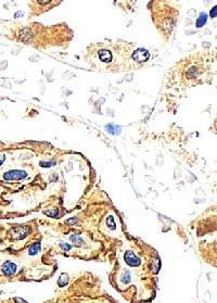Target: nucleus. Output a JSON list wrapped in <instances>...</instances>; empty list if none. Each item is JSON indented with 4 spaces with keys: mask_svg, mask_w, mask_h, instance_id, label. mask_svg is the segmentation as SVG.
<instances>
[{
    "mask_svg": "<svg viewBox=\"0 0 217 303\" xmlns=\"http://www.w3.org/2000/svg\"><path fill=\"white\" fill-rule=\"evenodd\" d=\"M125 261L128 265L130 266H139L140 263H141L140 259L132 251H127L125 253Z\"/></svg>",
    "mask_w": 217,
    "mask_h": 303,
    "instance_id": "20e7f679",
    "label": "nucleus"
},
{
    "mask_svg": "<svg viewBox=\"0 0 217 303\" xmlns=\"http://www.w3.org/2000/svg\"><path fill=\"white\" fill-rule=\"evenodd\" d=\"M107 130L109 134H112V135H119L121 133V127L119 126H116V125L110 124L107 126Z\"/></svg>",
    "mask_w": 217,
    "mask_h": 303,
    "instance_id": "0eeeda50",
    "label": "nucleus"
},
{
    "mask_svg": "<svg viewBox=\"0 0 217 303\" xmlns=\"http://www.w3.org/2000/svg\"><path fill=\"white\" fill-rule=\"evenodd\" d=\"M107 222H110V228L112 229V230H114V229L116 228V226H115L113 217H112V216H109V217H107Z\"/></svg>",
    "mask_w": 217,
    "mask_h": 303,
    "instance_id": "ddd939ff",
    "label": "nucleus"
},
{
    "mask_svg": "<svg viewBox=\"0 0 217 303\" xmlns=\"http://www.w3.org/2000/svg\"><path fill=\"white\" fill-rule=\"evenodd\" d=\"M3 161H4V155L3 154H0V166L3 163Z\"/></svg>",
    "mask_w": 217,
    "mask_h": 303,
    "instance_id": "f3484780",
    "label": "nucleus"
},
{
    "mask_svg": "<svg viewBox=\"0 0 217 303\" xmlns=\"http://www.w3.org/2000/svg\"><path fill=\"white\" fill-rule=\"evenodd\" d=\"M29 232V228L28 227H17V228L14 229V235H17V234H20L19 236H17V239H21V238H23L27 235V233Z\"/></svg>",
    "mask_w": 217,
    "mask_h": 303,
    "instance_id": "423d86ee",
    "label": "nucleus"
},
{
    "mask_svg": "<svg viewBox=\"0 0 217 303\" xmlns=\"http://www.w3.org/2000/svg\"><path fill=\"white\" fill-rule=\"evenodd\" d=\"M71 240L74 241V242H75V245H82V242H83V240L78 236H71Z\"/></svg>",
    "mask_w": 217,
    "mask_h": 303,
    "instance_id": "f8f14e48",
    "label": "nucleus"
},
{
    "mask_svg": "<svg viewBox=\"0 0 217 303\" xmlns=\"http://www.w3.org/2000/svg\"><path fill=\"white\" fill-rule=\"evenodd\" d=\"M67 282H69V276L66 274H62L61 276H60L59 280H58V285L60 287H64Z\"/></svg>",
    "mask_w": 217,
    "mask_h": 303,
    "instance_id": "9d476101",
    "label": "nucleus"
},
{
    "mask_svg": "<svg viewBox=\"0 0 217 303\" xmlns=\"http://www.w3.org/2000/svg\"><path fill=\"white\" fill-rule=\"evenodd\" d=\"M130 274H129V272L126 270L125 273H124L123 277H122V282L123 284H129L130 282Z\"/></svg>",
    "mask_w": 217,
    "mask_h": 303,
    "instance_id": "9b49d317",
    "label": "nucleus"
},
{
    "mask_svg": "<svg viewBox=\"0 0 217 303\" xmlns=\"http://www.w3.org/2000/svg\"><path fill=\"white\" fill-rule=\"evenodd\" d=\"M27 176V173L25 171H20V170H12L8 171L7 173L3 174V178L6 180H20L23 179Z\"/></svg>",
    "mask_w": 217,
    "mask_h": 303,
    "instance_id": "f257e3e1",
    "label": "nucleus"
},
{
    "mask_svg": "<svg viewBox=\"0 0 217 303\" xmlns=\"http://www.w3.org/2000/svg\"><path fill=\"white\" fill-rule=\"evenodd\" d=\"M99 59H100V61L103 63H111L112 62V60H113V55H112V52H111L110 50L107 49H101L99 50Z\"/></svg>",
    "mask_w": 217,
    "mask_h": 303,
    "instance_id": "39448f33",
    "label": "nucleus"
},
{
    "mask_svg": "<svg viewBox=\"0 0 217 303\" xmlns=\"http://www.w3.org/2000/svg\"><path fill=\"white\" fill-rule=\"evenodd\" d=\"M206 20H207V15L205 13H202L197 20V27H202L206 23Z\"/></svg>",
    "mask_w": 217,
    "mask_h": 303,
    "instance_id": "1a4fd4ad",
    "label": "nucleus"
},
{
    "mask_svg": "<svg viewBox=\"0 0 217 303\" xmlns=\"http://www.w3.org/2000/svg\"><path fill=\"white\" fill-rule=\"evenodd\" d=\"M60 247H61L64 251H70V250L72 249V247H71L69 243H64V242H61V243H60Z\"/></svg>",
    "mask_w": 217,
    "mask_h": 303,
    "instance_id": "4468645a",
    "label": "nucleus"
},
{
    "mask_svg": "<svg viewBox=\"0 0 217 303\" xmlns=\"http://www.w3.org/2000/svg\"><path fill=\"white\" fill-rule=\"evenodd\" d=\"M1 270L6 276H12L17 273V264L11 261L4 262L1 266Z\"/></svg>",
    "mask_w": 217,
    "mask_h": 303,
    "instance_id": "7ed1b4c3",
    "label": "nucleus"
},
{
    "mask_svg": "<svg viewBox=\"0 0 217 303\" xmlns=\"http://www.w3.org/2000/svg\"><path fill=\"white\" fill-rule=\"evenodd\" d=\"M216 10H217L216 7H214L213 10L211 11V17H216Z\"/></svg>",
    "mask_w": 217,
    "mask_h": 303,
    "instance_id": "2eb2a0df",
    "label": "nucleus"
},
{
    "mask_svg": "<svg viewBox=\"0 0 217 303\" xmlns=\"http://www.w3.org/2000/svg\"><path fill=\"white\" fill-rule=\"evenodd\" d=\"M40 251V242H35L34 245H31V248L28 249V254L29 255H35Z\"/></svg>",
    "mask_w": 217,
    "mask_h": 303,
    "instance_id": "6e6552de",
    "label": "nucleus"
},
{
    "mask_svg": "<svg viewBox=\"0 0 217 303\" xmlns=\"http://www.w3.org/2000/svg\"><path fill=\"white\" fill-rule=\"evenodd\" d=\"M132 58L135 60L136 62L138 63H141V62H144V61H147L148 59L150 58V53H149V51L144 48H139V49H137L134 51V53H132Z\"/></svg>",
    "mask_w": 217,
    "mask_h": 303,
    "instance_id": "f03ea898",
    "label": "nucleus"
},
{
    "mask_svg": "<svg viewBox=\"0 0 217 303\" xmlns=\"http://www.w3.org/2000/svg\"><path fill=\"white\" fill-rule=\"evenodd\" d=\"M76 218H71V220H67V224H71V223H76Z\"/></svg>",
    "mask_w": 217,
    "mask_h": 303,
    "instance_id": "a211bd4d",
    "label": "nucleus"
},
{
    "mask_svg": "<svg viewBox=\"0 0 217 303\" xmlns=\"http://www.w3.org/2000/svg\"><path fill=\"white\" fill-rule=\"evenodd\" d=\"M14 301H15V302H17V303H27L26 301H25V300L21 299V298H15V299H14Z\"/></svg>",
    "mask_w": 217,
    "mask_h": 303,
    "instance_id": "dca6fc26",
    "label": "nucleus"
}]
</instances>
